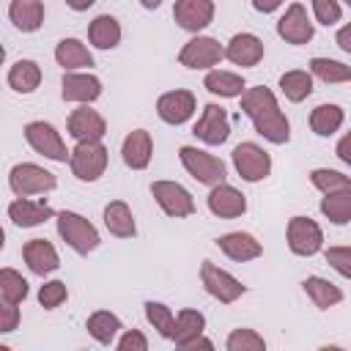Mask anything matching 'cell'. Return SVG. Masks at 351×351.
I'll return each mask as SVG.
<instances>
[{"label":"cell","instance_id":"cell-30","mask_svg":"<svg viewBox=\"0 0 351 351\" xmlns=\"http://www.w3.org/2000/svg\"><path fill=\"white\" fill-rule=\"evenodd\" d=\"M346 121V112L343 107L337 104H318L313 112H310V129L318 134V137H332Z\"/></svg>","mask_w":351,"mask_h":351},{"label":"cell","instance_id":"cell-44","mask_svg":"<svg viewBox=\"0 0 351 351\" xmlns=\"http://www.w3.org/2000/svg\"><path fill=\"white\" fill-rule=\"evenodd\" d=\"M118 348H121V351H145V348H148V340H145V335H143V332L129 329V332H123V335H121Z\"/></svg>","mask_w":351,"mask_h":351},{"label":"cell","instance_id":"cell-47","mask_svg":"<svg viewBox=\"0 0 351 351\" xmlns=\"http://www.w3.org/2000/svg\"><path fill=\"white\" fill-rule=\"evenodd\" d=\"M335 41H337V47H340L343 52H348V55H351V22H348V25H343V27L337 30Z\"/></svg>","mask_w":351,"mask_h":351},{"label":"cell","instance_id":"cell-38","mask_svg":"<svg viewBox=\"0 0 351 351\" xmlns=\"http://www.w3.org/2000/svg\"><path fill=\"white\" fill-rule=\"evenodd\" d=\"M145 318H148V324H151L162 337H173V332H176V318H173V313H170L167 304H162V302H145Z\"/></svg>","mask_w":351,"mask_h":351},{"label":"cell","instance_id":"cell-51","mask_svg":"<svg viewBox=\"0 0 351 351\" xmlns=\"http://www.w3.org/2000/svg\"><path fill=\"white\" fill-rule=\"evenodd\" d=\"M140 5H143V8H148V11H154V8H159V5H162V0H140Z\"/></svg>","mask_w":351,"mask_h":351},{"label":"cell","instance_id":"cell-19","mask_svg":"<svg viewBox=\"0 0 351 351\" xmlns=\"http://www.w3.org/2000/svg\"><path fill=\"white\" fill-rule=\"evenodd\" d=\"M225 58L241 69L255 66L263 58V41L255 33H236L225 47Z\"/></svg>","mask_w":351,"mask_h":351},{"label":"cell","instance_id":"cell-12","mask_svg":"<svg viewBox=\"0 0 351 351\" xmlns=\"http://www.w3.org/2000/svg\"><path fill=\"white\" fill-rule=\"evenodd\" d=\"M192 134L197 140H203L206 145H222L230 134V121H228V112L225 107L219 104H206L203 107V115L197 118V123L192 126Z\"/></svg>","mask_w":351,"mask_h":351},{"label":"cell","instance_id":"cell-18","mask_svg":"<svg viewBox=\"0 0 351 351\" xmlns=\"http://www.w3.org/2000/svg\"><path fill=\"white\" fill-rule=\"evenodd\" d=\"M60 96L66 101H77V104H90L101 96V80L93 77V74H63V82H60Z\"/></svg>","mask_w":351,"mask_h":351},{"label":"cell","instance_id":"cell-46","mask_svg":"<svg viewBox=\"0 0 351 351\" xmlns=\"http://www.w3.org/2000/svg\"><path fill=\"white\" fill-rule=\"evenodd\" d=\"M335 154L340 156V162H346V165L351 167V132H346V134L340 137V143H337Z\"/></svg>","mask_w":351,"mask_h":351},{"label":"cell","instance_id":"cell-43","mask_svg":"<svg viewBox=\"0 0 351 351\" xmlns=\"http://www.w3.org/2000/svg\"><path fill=\"white\" fill-rule=\"evenodd\" d=\"M313 14H315V19L321 22V25H335V22H340V16H343V8H340V3L337 0H313Z\"/></svg>","mask_w":351,"mask_h":351},{"label":"cell","instance_id":"cell-21","mask_svg":"<svg viewBox=\"0 0 351 351\" xmlns=\"http://www.w3.org/2000/svg\"><path fill=\"white\" fill-rule=\"evenodd\" d=\"M121 154H123L126 167H132V170H145L148 162H151V154H154L151 134H148L145 129L129 132L126 140H123V145H121Z\"/></svg>","mask_w":351,"mask_h":351},{"label":"cell","instance_id":"cell-39","mask_svg":"<svg viewBox=\"0 0 351 351\" xmlns=\"http://www.w3.org/2000/svg\"><path fill=\"white\" fill-rule=\"evenodd\" d=\"M310 181L315 189H321L324 195L326 192H340V189H351V178L337 173V170H329V167H318L310 173Z\"/></svg>","mask_w":351,"mask_h":351},{"label":"cell","instance_id":"cell-3","mask_svg":"<svg viewBox=\"0 0 351 351\" xmlns=\"http://www.w3.org/2000/svg\"><path fill=\"white\" fill-rule=\"evenodd\" d=\"M8 186L16 197H30V195H41V192H49L58 186V178L55 173L33 165V162H22V165H14L11 173H8Z\"/></svg>","mask_w":351,"mask_h":351},{"label":"cell","instance_id":"cell-15","mask_svg":"<svg viewBox=\"0 0 351 351\" xmlns=\"http://www.w3.org/2000/svg\"><path fill=\"white\" fill-rule=\"evenodd\" d=\"M173 16L184 30L197 33L214 19V0H176Z\"/></svg>","mask_w":351,"mask_h":351},{"label":"cell","instance_id":"cell-10","mask_svg":"<svg viewBox=\"0 0 351 351\" xmlns=\"http://www.w3.org/2000/svg\"><path fill=\"white\" fill-rule=\"evenodd\" d=\"M288 247L293 255L310 258L324 247V233L318 228V222H313L310 217H291L288 222Z\"/></svg>","mask_w":351,"mask_h":351},{"label":"cell","instance_id":"cell-26","mask_svg":"<svg viewBox=\"0 0 351 351\" xmlns=\"http://www.w3.org/2000/svg\"><path fill=\"white\" fill-rule=\"evenodd\" d=\"M104 225L112 236L118 239H132L137 233V225H134V217H132V208L123 203V200H110L107 208H104Z\"/></svg>","mask_w":351,"mask_h":351},{"label":"cell","instance_id":"cell-27","mask_svg":"<svg viewBox=\"0 0 351 351\" xmlns=\"http://www.w3.org/2000/svg\"><path fill=\"white\" fill-rule=\"evenodd\" d=\"M206 90L214 93V96H222V99H236L244 93V77L241 74H233V71H222V69H214L206 74L203 80Z\"/></svg>","mask_w":351,"mask_h":351},{"label":"cell","instance_id":"cell-33","mask_svg":"<svg viewBox=\"0 0 351 351\" xmlns=\"http://www.w3.org/2000/svg\"><path fill=\"white\" fill-rule=\"evenodd\" d=\"M203 329H206V318H203V313L186 307V310H181V313L176 315V332H173V340H176L178 348H184L189 340H195L197 335H203Z\"/></svg>","mask_w":351,"mask_h":351},{"label":"cell","instance_id":"cell-49","mask_svg":"<svg viewBox=\"0 0 351 351\" xmlns=\"http://www.w3.org/2000/svg\"><path fill=\"white\" fill-rule=\"evenodd\" d=\"M197 348H206V351H211V348H214V343H211L208 337H203V335H197L195 340H189V343L184 346V351H197Z\"/></svg>","mask_w":351,"mask_h":351},{"label":"cell","instance_id":"cell-8","mask_svg":"<svg viewBox=\"0 0 351 351\" xmlns=\"http://www.w3.org/2000/svg\"><path fill=\"white\" fill-rule=\"evenodd\" d=\"M200 282H203V288H206L217 302H222V304H233V302L247 291L230 271L214 266L211 261H203V266H200Z\"/></svg>","mask_w":351,"mask_h":351},{"label":"cell","instance_id":"cell-34","mask_svg":"<svg viewBox=\"0 0 351 351\" xmlns=\"http://www.w3.org/2000/svg\"><path fill=\"white\" fill-rule=\"evenodd\" d=\"M321 214L335 225H346L351 219V189L326 192L321 197Z\"/></svg>","mask_w":351,"mask_h":351},{"label":"cell","instance_id":"cell-24","mask_svg":"<svg viewBox=\"0 0 351 351\" xmlns=\"http://www.w3.org/2000/svg\"><path fill=\"white\" fill-rule=\"evenodd\" d=\"M8 16H11L16 30L33 33L44 25V3L41 0H11Z\"/></svg>","mask_w":351,"mask_h":351},{"label":"cell","instance_id":"cell-29","mask_svg":"<svg viewBox=\"0 0 351 351\" xmlns=\"http://www.w3.org/2000/svg\"><path fill=\"white\" fill-rule=\"evenodd\" d=\"M88 38H90V44L99 47V49H112V47H118V41H121V25H118V19L110 16V14L96 16V19L90 22V27H88Z\"/></svg>","mask_w":351,"mask_h":351},{"label":"cell","instance_id":"cell-40","mask_svg":"<svg viewBox=\"0 0 351 351\" xmlns=\"http://www.w3.org/2000/svg\"><path fill=\"white\" fill-rule=\"evenodd\" d=\"M228 351H263L266 343L255 329H233L225 340Z\"/></svg>","mask_w":351,"mask_h":351},{"label":"cell","instance_id":"cell-48","mask_svg":"<svg viewBox=\"0 0 351 351\" xmlns=\"http://www.w3.org/2000/svg\"><path fill=\"white\" fill-rule=\"evenodd\" d=\"M282 3H285V0H252V8L261 11V14H271V11H277Z\"/></svg>","mask_w":351,"mask_h":351},{"label":"cell","instance_id":"cell-45","mask_svg":"<svg viewBox=\"0 0 351 351\" xmlns=\"http://www.w3.org/2000/svg\"><path fill=\"white\" fill-rule=\"evenodd\" d=\"M16 324H19V310H16V304L3 302V307H0V332H14Z\"/></svg>","mask_w":351,"mask_h":351},{"label":"cell","instance_id":"cell-22","mask_svg":"<svg viewBox=\"0 0 351 351\" xmlns=\"http://www.w3.org/2000/svg\"><path fill=\"white\" fill-rule=\"evenodd\" d=\"M8 217H11V222L19 225V228H33V225H41V222H47L49 217H58V214H55L52 206L44 203V200L19 197V200H14V203L8 206Z\"/></svg>","mask_w":351,"mask_h":351},{"label":"cell","instance_id":"cell-6","mask_svg":"<svg viewBox=\"0 0 351 351\" xmlns=\"http://www.w3.org/2000/svg\"><path fill=\"white\" fill-rule=\"evenodd\" d=\"M25 140L30 143V148L52 162H66L71 156V151H66V143L60 140L58 129L52 123H44V121H30L25 126Z\"/></svg>","mask_w":351,"mask_h":351},{"label":"cell","instance_id":"cell-35","mask_svg":"<svg viewBox=\"0 0 351 351\" xmlns=\"http://www.w3.org/2000/svg\"><path fill=\"white\" fill-rule=\"evenodd\" d=\"M280 88H282V93H285L288 101L299 104V101H304L313 93V74L310 71H302V69L285 71L280 77Z\"/></svg>","mask_w":351,"mask_h":351},{"label":"cell","instance_id":"cell-16","mask_svg":"<svg viewBox=\"0 0 351 351\" xmlns=\"http://www.w3.org/2000/svg\"><path fill=\"white\" fill-rule=\"evenodd\" d=\"M69 134L77 140V143H88V140H101L107 134V123L104 118L90 110L88 104L77 107L71 115H69Z\"/></svg>","mask_w":351,"mask_h":351},{"label":"cell","instance_id":"cell-28","mask_svg":"<svg viewBox=\"0 0 351 351\" xmlns=\"http://www.w3.org/2000/svg\"><path fill=\"white\" fill-rule=\"evenodd\" d=\"M85 329H88V335H90L96 343L110 346V343L118 337V332H121L123 326H121V318H118L115 313H110V310H96V313H90Z\"/></svg>","mask_w":351,"mask_h":351},{"label":"cell","instance_id":"cell-52","mask_svg":"<svg viewBox=\"0 0 351 351\" xmlns=\"http://www.w3.org/2000/svg\"><path fill=\"white\" fill-rule=\"evenodd\" d=\"M343 3H346V5H351V0H343Z\"/></svg>","mask_w":351,"mask_h":351},{"label":"cell","instance_id":"cell-13","mask_svg":"<svg viewBox=\"0 0 351 351\" xmlns=\"http://www.w3.org/2000/svg\"><path fill=\"white\" fill-rule=\"evenodd\" d=\"M277 36L285 38L288 44H307L313 38V22L302 3L285 8V14L277 19Z\"/></svg>","mask_w":351,"mask_h":351},{"label":"cell","instance_id":"cell-25","mask_svg":"<svg viewBox=\"0 0 351 351\" xmlns=\"http://www.w3.org/2000/svg\"><path fill=\"white\" fill-rule=\"evenodd\" d=\"M55 60L58 66H63V71H74V69H85L93 66V55L88 52V47L80 38H63L55 47Z\"/></svg>","mask_w":351,"mask_h":351},{"label":"cell","instance_id":"cell-50","mask_svg":"<svg viewBox=\"0 0 351 351\" xmlns=\"http://www.w3.org/2000/svg\"><path fill=\"white\" fill-rule=\"evenodd\" d=\"M93 3H96V0H66V5H69L71 11H88Z\"/></svg>","mask_w":351,"mask_h":351},{"label":"cell","instance_id":"cell-7","mask_svg":"<svg viewBox=\"0 0 351 351\" xmlns=\"http://www.w3.org/2000/svg\"><path fill=\"white\" fill-rule=\"evenodd\" d=\"M233 167L244 181L255 184L271 173V156L258 143H239L233 148Z\"/></svg>","mask_w":351,"mask_h":351},{"label":"cell","instance_id":"cell-9","mask_svg":"<svg viewBox=\"0 0 351 351\" xmlns=\"http://www.w3.org/2000/svg\"><path fill=\"white\" fill-rule=\"evenodd\" d=\"M151 195H154V200L159 203V208L167 217L181 219V217L195 214V200H192L189 189H184L176 181H154L151 184Z\"/></svg>","mask_w":351,"mask_h":351},{"label":"cell","instance_id":"cell-20","mask_svg":"<svg viewBox=\"0 0 351 351\" xmlns=\"http://www.w3.org/2000/svg\"><path fill=\"white\" fill-rule=\"evenodd\" d=\"M22 258H25V263H27V269L33 271V274H49V271H55L58 266H60V258H58V252H55V247L47 241V239H30L25 247H22Z\"/></svg>","mask_w":351,"mask_h":351},{"label":"cell","instance_id":"cell-4","mask_svg":"<svg viewBox=\"0 0 351 351\" xmlns=\"http://www.w3.org/2000/svg\"><path fill=\"white\" fill-rule=\"evenodd\" d=\"M178 159L186 167V173L195 181L206 184V186H217V184L225 181V165L214 154H206V151H200L195 145H181L178 148Z\"/></svg>","mask_w":351,"mask_h":351},{"label":"cell","instance_id":"cell-41","mask_svg":"<svg viewBox=\"0 0 351 351\" xmlns=\"http://www.w3.org/2000/svg\"><path fill=\"white\" fill-rule=\"evenodd\" d=\"M66 299H69V288H66L63 280H49V282H44L41 291H38V302H41L44 310H55V307H60Z\"/></svg>","mask_w":351,"mask_h":351},{"label":"cell","instance_id":"cell-5","mask_svg":"<svg viewBox=\"0 0 351 351\" xmlns=\"http://www.w3.org/2000/svg\"><path fill=\"white\" fill-rule=\"evenodd\" d=\"M69 167L80 181H96L107 167V148L101 145V140L77 143L69 156Z\"/></svg>","mask_w":351,"mask_h":351},{"label":"cell","instance_id":"cell-36","mask_svg":"<svg viewBox=\"0 0 351 351\" xmlns=\"http://www.w3.org/2000/svg\"><path fill=\"white\" fill-rule=\"evenodd\" d=\"M310 74H315L324 82H351V66L332 60V58H313L310 60Z\"/></svg>","mask_w":351,"mask_h":351},{"label":"cell","instance_id":"cell-31","mask_svg":"<svg viewBox=\"0 0 351 351\" xmlns=\"http://www.w3.org/2000/svg\"><path fill=\"white\" fill-rule=\"evenodd\" d=\"M302 285H304V293L310 296V302H313L318 310H329V307H335L337 302H343V291H340L335 282L324 280V277H307Z\"/></svg>","mask_w":351,"mask_h":351},{"label":"cell","instance_id":"cell-1","mask_svg":"<svg viewBox=\"0 0 351 351\" xmlns=\"http://www.w3.org/2000/svg\"><path fill=\"white\" fill-rule=\"evenodd\" d=\"M241 112L252 121L255 132L274 143V145H282L291 140V126H288V118L282 115L274 93L269 88H247L241 93Z\"/></svg>","mask_w":351,"mask_h":351},{"label":"cell","instance_id":"cell-2","mask_svg":"<svg viewBox=\"0 0 351 351\" xmlns=\"http://www.w3.org/2000/svg\"><path fill=\"white\" fill-rule=\"evenodd\" d=\"M58 233L80 255H88L99 247V230L77 211H58Z\"/></svg>","mask_w":351,"mask_h":351},{"label":"cell","instance_id":"cell-32","mask_svg":"<svg viewBox=\"0 0 351 351\" xmlns=\"http://www.w3.org/2000/svg\"><path fill=\"white\" fill-rule=\"evenodd\" d=\"M41 82V69L36 60H16L11 69H8V85L16 90V93H33Z\"/></svg>","mask_w":351,"mask_h":351},{"label":"cell","instance_id":"cell-11","mask_svg":"<svg viewBox=\"0 0 351 351\" xmlns=\"http://www.w3.org/2000/svg\"><path fill=\"white\" fill-rule=\"evenodd\" d=\"M225 58V49L219 47L217 38L211 36H195L192 41L184 44V49L178 52V63L186 69H211Z\"/></svg>","mask_w":351,"mask_h":351},{"label":"cell","instance_id":"cell-42","mask_svg":"<svg viewBox=\"0 0 351 351\" xmlns=\"http://www.w3.org/2000/svg\"><path fill=\"white\" fill-rule=\"evenodd\" d=\"M324 258H326V263L337 274H343L346 280H351V247H329L324 252Z\"/></svg>","mask_w":351,"mask_h":351},{"label":"cell","instance_id":"cell-23","mask_svg":"<svg viewBox=\"0 0 351 351\" xmlns=\"http://www.w3.org/2000/svg\"><path fill=\"white\" fill-rule=\"evenodd\" d=\"M217 244H219V250H222L230 261H239V263L252 261V258H258V255L263 252L261 241H258L255 236H250V233H241V230L219 236V239H217Z\"/></svg>","mask_w":351,"mask_h":351},{"label":"cell","instance_id":"cell-14","mask_svg":"<svg viewBox=\"0 0 351 351\" xmlns=\"http://www.w3.org/2000/svg\"><path fill=\"white\" fill-rule=\"evenodd\" d=\"M192 112H195V93L192 90H167L156 101V115L170 126L186 123L192 118Z\"/></svg>","mask_w":351,"mask_h":351},{"label":"cell","instance_id":"cell-17","mask_svg":"<svg viewBox=\"0 0 351 351\" xmlns=\"http://www.w3.org/2000/svg\"><path fill=\"white\" fill-rule=\"evenodd\" d=\"M208 211L214 217L233 219V217H241L247 211V200H244V195L236 186L222 181V184L211 186V192H208Z\"/></svg>","mask_w":351,"mask_h":351},{"label":"cell","instance_id":"cell-37","mask_svg":"<svg viewBox=\"0 0 351 351\" xmlns=\"http://www.w3.org/2000/svg\"><path fill=\"white\" fill-rule=\"evenodd\" d=\"M0 296H3V302H11V304L25 302V296H27V280L19 271H14V269H3L0 271Z\"/></svg>","mask_w":351,"mask_h":351}]
</instances>
